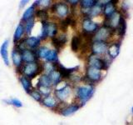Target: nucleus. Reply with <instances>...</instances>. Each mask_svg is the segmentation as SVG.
I'll list each match as a JSON object with an SVG mask.
<instances>
[{
  "mask_svg": "<svg viewBox=\"0 0 133 125\" xmlns=\"http://www.w3.org/2000/svg\"><path fill=\"white\" fill-rule=\"evenodd\" d=\"M96 90V86L78 84L73 87L74 101L77 102L81 107H83L93 97Z\"/></svg>",
  "mask_w": 133,
  "mask_h": 125,
  "instance_id": "1",
  "label": "nucleus"
},
{
  "mask_svg": "<svg viewBox=\"0 0 133 125\" xmlns=\"http://www.w3.org/2000/svg\"><path fill=\"white\" fill-rule=\"evenodd\" d=\"M16 73L18 76H25L31 80H33L37 76H40L42 73H43V64L41 61H35L32 63H28L23 64V65L18 69H15Z\"/></svg>",
  "mask_w": 133,
  "mask_h": 125,
  "instance_id": "2",
  "label": "nucleus"
},
{
  "mask_svg": "<svg viewBox=\"0 0 133 125\" xmlns=\"http://www.w3.org/2000/svg\"><path fill=\"white\" fill-rule=\"evenodd\" d=\"M73 93V86L68 81H62L53 89V95L61 103H70L68 100Z\"/></svg>",
  "mask_w": 133,
  "mask_h": 125,
  "instance_id": "3",
  "label": "nucleus"
},
{
  "mask_svg": "<svg viewBox=\"0 0 133 125\" xmlns=\"http://www.w3.org/2000/svg\"><path fill=\"white\" fill-rule=\"evenodd\" d=\"M59 33L58 23L54 20L43 21L41 22V31L38 37L42 42L51 39Z\"/></svg>",
  "mask_w": 133,
  "mask_h": 125,
  "instance_id": "4",
  "label": "nucleus"
},
{
  "mask_svg": "<svg viewBox=\"0 0 133 125\" xmlns=\"http://www.w3.org/2000/svg\"><path fill=\"white\" fill-rule=\"evenodd\" d=\"M104 78V72L90 66L85 67V74L82 77V84L96 86Z\"/></svg>",
  "mask_w": 133,
  "mask_h": 125,
  "instance_id": "5",
  "label": "nucleus"
},
{
  "mask_svg": "<svg viewBox=\"0 0 133 125\" xmlns=\"http://www.w3.org/2000/svg\"><path fill=\"white\" fill-rule=\"evenodd\" d=\"M50 14L55 18L57 22L69 16L71 12V8L66 1H56L53 2L49 8Z\"/></svg>",
  "mask_w": 133,
  "mask_h": 125,
  "instance_id": "6",
  "label": "nucleus"
},
{
  "mask_svg": "<svg viewBox=\"0 0 133 125\" xmlns=\"http://www.w3.org/2000/svg\"><path fill=\"white\" fill-rule=\"evenodd\" d=\"M111 64V60L107 56H96L92 54H88L86 57V66H90L102 72L107 71Z\"/></svg>",
  "mask_w": 133,
  "mask_h": 125,
  "instance_id": "7",
  "label": "nucleus"
},
{
  "mask_svg": "<svg viewBox=\"0 0 133 125\" xmlns=\"http://www.w3.org/2000/svg\"><path fill=\"white\" fill-rule=\"evenodd\" d=\"M115 36L116 33L112 29L107 26H104V25H101L97 29V31L95 33L93 40L110 43L111 41H112V38Z\"/></svg>",
  "mask_w": 133,
  "mask_h": 125,
  "instance_id": "8",
  "label": "nucleus"
},
{
  "mask_svg": "<svg viewBox=\"0 0 133 125\" xmlns=\"http://www.w3.org/2000/svg\"><path fill=\"white\" fill-rule=\"evenodd\" d=\"M81 29L82 33L87 35H94L95 33L97 31L99 27L101 26L97 22L94 21L88 17H83L81 19Z\"/></svg>",
  "mask_w": 133,
  "mask_h": 125,
  "instance_id": "9",
  "label": "nucleus"
},
{
  "mask_svg": "<svg viewBox=\"0 0 133 125\" xmlns=\"http://www.w3.org/2000/svg\"><path fill=\"white\" fill-rule=\"evenodd\" d=\"M109 43L93 40L90 45V54L96 56H106Z\"/></svg>",
  "mask_w": 133,
  "mask_h": 125,
  "instance_id": "10",
  "label": "nucleus"
},
{
  "mask_svg": "<svg viewBox=\"0 0 133 125\" xmlns=\"http://www.w3.org/2000/svg\"><path fill=\"white\" fill-rule=\"evenodd\" d=\"M81 108L82 107L75 101L70 103H61L59 109L57 111V114L63 117H69L76 114Z\"/></svg>",
  "mask_w": 133,
  "mask_h": 125,
  "instance_id": "11",
  "label": "nucleus"
},
{
  "mask_svg": "<svg viewBox=\"0 0 133 125\" xmlns=\"http://www.w3.org/2000/svg\"><path fill=\"white\" fill-rule=\"evenodd\" d=\"M55 66H56V69L60 73L61 76L62 78V80L68 81V82L69 81L70 78L72 77V75L73 73L78 72L79 67H80L79 65H77V66L72 67V68H66V67H65L62 64H61L60 61L56 63Z\"/></svg>",
  "mask_w": 133,
  "mask_h": 125,
  "instance_id": "12",
  "label": "nucleus"
},
{
  "mask_svg": "<svg viewBox=\"0 0 133 125\" xmlns=\"http://www.w3.org/2000/svg\"><path fill=\"white\" fill-rule=\"evenodd\" d=\"M122 40L121 39H114L109 43L107 51V56L110 60H114L115 58H117L119 53L121 52V47H122Z\"/></svg>",
  "mask_w": 133,
  "mask_h": 125,
  "instance_id": "13",
  "label": "nucleus"
},
{
  "mask_svg": "<svg viewBox=\"0 0 133 125\" xmlns=\"http://www.w3.org/2000/svg\"><path fill=\"white\" fill-rule=\"evenodd\" d=\"M50 42H51V44L53 47V49L57 50L59 53L65 48V46L68 43V34L64 33H60L56 37L50 39Z\"/></svg>",
  "mask_w": 133,
  "mask_h": 125,
  "instance_id": "14",
  "label": "nucleus"
},
{
  "mask_svg": "<svg viewBox=\"0 0 133 125\" xmlns=\"http://www.w3.org/2000/svg\"><path fill=\"white\" fill-rule=\"evenodd\" d=\"M40 104L42 106L48 108V109H51L52 111L57 113L58 109H59V107L61 105V103L58 101L53 94H51L46 96V97H43L42 101L40 102Z\"/></svg>",
  "mask_w": 133,
  "mask_h": 125,
  "instance_id": "15",
  "label": "nucleus"
},
{
  "mask_svg": "<svg viewBox=\"0 0 133 125\" xmlns=\"http://www.w3.org/2000/svg\"><path fill=\"white\" fill-rule=\"evenodd\" d=\"M119 10V8L117 5L112 3L111 0L108 1H103V11H102V17L103 18H107L113 15L115 12Z\"/></svg>",
  "mask_w": 133,
  "mask_h": 125,
  "instance_id": "16",
  "label": "nucleus"
},
{
  "mask_svg": "<svg viewBox=\"0 0 133 125\" xmlns=\"http://www.w3.org/2000/svg\"><path fill=\"white\" fill-rule=\"evenodd\" d=\"M24 41V44L26 46V48L28 49L33 50V51H36V50L38 48L41 43H42V40L40 39V38L38 36H28L25 37L23 39Z\"/></svg>",
  "mask_w": 133,
  "mask_h": 125,
  "instance_id": "17",
  "label": "nucleus"
},
{
  "mask_svg": "<svg viewBox=\"0 0 133 125\" xmlns=\"http://www.w3.org/2000/svg\"><path fill=\"white\" fill-rule=\"evenodd\" d=\"M82 43H83V37L81 34V33L73 35L72 37V39H71V43H70L71 50L75 53H78L80 52Z\"/></svg>",
  "mask_w": 133,
  "mask_h": 125,
  "instance_id": "18",
  "label": "nucleus"
},
{
  "mask_svg": "<svg viewBox=\"0 0 133 125\" xmlns=\"http://www.w3.org/2000/svg\"><path fill=\"white\" fill-rule=\"evenodd\" d=\"M102 11H103V1L98 0L97 3L92 8H90L85 17H88V18L91 19H94L97 17L102 15ZM82 18H83V17H82Z\"/></svg>",
  "mask_w": 133,
  "mask_h": 125,
  "instance_id": "19",
  "label": "nucleus"
},
{
  "mask_svg": "<svg viewBox=\"0 0 133 125\" xmlns=\"http://www.w3.org/2000/svg\"><path fill=\"white\" fill-rule=\"evenodd\" d=\"M8 47H9V40L5 39L0 47V56L2 58V60L3 64L6 66H10V59L8 56Z\"/></svg>",
  "mask_w": 133,
  "mask_h": 125,
  "instance_id": "20",
  "label": "nucleus"
},
{
  "mask_svg": "<svg viewBox=\"0 0 133 125\" xmlns=\"http://www.w3.org/2000/svg\"><path fill=\"white\" fill-rule=\"evenodd\" d=\"M127 29V18H125L122 14L120 18V22L117 28L116 29V36L117 37L118 39L122 40L124 39L125 35H126Z\"/></svg>",
  "mask_w": 133,
  "mask_h": 125,
  "instance_id": "21",
  "label": "nucleus"
},
{
  "mask_svg": "<svg viewBox=\"0 0 133 125\" xmlns=\"http://www.w3.org/2000/svg\"><path fill=\"white\" fill-rule=\"evenodd\" d=\"M11 59H12V64H14V66L15 67V69H18L23 65L21 52L14 47L11 52Z\"/></svg>",
  "mask_w": 133,
  "mask_h": 125,
  "instance_id": "22",
  "label": "nucleus"
},
{
  "mask_svg": "<svg viewBox=\"0 0 133 125\" xmlns=\"http://www.w3.org/2000/svg\"><path fill=\"white\" fill-rule=\"evenodd\" d=\"M21 54H22V58L23 64H28V63H32L35 61H38L36 54V51L33 50L25 48L23 51H21Z\"/></svg>",
  "mask_w": 133,
  "mask_h": 125,
  "instance_id": "23",
  "label": "nucleus"
},
{
  "mask_svg": "<svg viewBox=\"0 0 133 125\" xmlns=\"http://www.w3.org/2000/svg\"><path fill=\"white\" fill-rule=\"evenodd\" d=\"M24 35H26L25 33V28L24 24L23 23H19L15 28V31L14 33V38H12V41H14V45L20 42L22 39H24Z\"/></svg>",
  "mask_w": 133,
  "mask_h": 125,
  "instance_id": "24",
  "label": "nucleus"
},
{
  "mask_svg": "<svg viewBox=\"0 0 133 125\" xmlns=\"http://www.w3.org/2000/svg\"><path fill=\"white\" fill-rule=\"evenodd\" d=\"M37 8H35V6L32 4V5L29 6L26 10H24L23 14L22 15V18H21V23H24L27 21L35 18V12H36Z\"/></svg>",
  "mask_w": 133,
  "mask_h": 125,
  "instance_id": "25",
  "label": "nucleus"
},
{
  "mask_svg": "<svg viewBox=\"0 0 133 125\" xmlns=\"http://www.w3.org/2000/svg\"><path fill=\"white\" fill-rule=\"evenodd\" d=\"M18 80H19L21 86L23 87V89H24V91L26 92L28 94H29V93H30V92L35 88V87L32 86L31 79H29L27 77L21 75V76H18Z\"/></svg>",
  "mask_w": 133,
  "mask_h": 125,
  "instance_id": "26",
  "label": "nucleus"
},
{
  "mask_svg": "<svg viewBox=\"0 0 133 125\" xmlns=\"http://www.w3.org/2000/svg\"><path fill=\"white\" fill-rule=\"evenodd\" d=\"M37 87H52V83L48 74L42 73L40 75L38 78H37V82L35 88Z\"/></svg>",
  "mask_w": 133,
  "mask_h": 125,
  "instance_id": "27",
  "label": "nucleus"
},
{
  "mask_svg": "<svg viewBox=\"0 0 133 125\" xmlns=\"http://www.w3.org/2000/svg\"><path fill=\"white\" fill-rule=\"evenodd\" d=\"M50 14L49 9H45V8H37L35 12V19L40 20V22L43 21H48L50 20Z\"/></svg>",
  "mask_w": 133,
  "mask_h": 125,
  "instance_id": "28",
  "label": "nucleus"
},
{
  "mask_svg": "<svg viewBox=\"0 0 133 125\" xmlns=\"http://www.w3.org/2000/svg\"><path fill=\"white\" fill-rule=\"evenodd\" d=\"M59 53L57 50L51 48L49 53H48L47 57L43 62H48V63H52V64H56V63L59 62Z\"/></svg>",
  "mask_w": 133,
  "mask_h": 125,
  "instance_id": "29",
  "label": "nucleus"
},
{
  "mask_svg": "<svg viewBox=\"0 0 133 125\" xmlns=\"http://www.w3.org/2000/svg\"><path fill=\"white\" fill-rule=\"evenodd\" d=\"M50 48H48L47 45H41L40 47L36 50V54L37 57V59L39 61L43 60L44 61V59L47 57L48 53L50 51Z\"/></svg>",
  "mask_w": 133,
  "mask_h": 125,
  "instance_id": "30",
  "label": "nucleus"
},
{
  "mask_svg": "<svg viewBox=\"0 0 133 125\" xmlns=\"http://www.w3.org/2000/svg\"><path fill=\"white\" fill-rule=\"evenodd\" d=\"M49 77H50V78H51V80H52L53 89H54V88H56L61 82L63 81V80H62V78L61 76L60 73L58 72L57 69L52 71V72L49 74Z\"/></svg>",
  "mask_w": 133,
  "mask_h": 125,
  "instance_id": "31",
  "label": "nucleus"
},
{
  "mask_svg": "<svg viewBox=\"0 0 133 125\" xmlns=\"http://www.w3.org/2000/svg\"><path fill=\"white\" fill-rule=\"evenodd\" d=\"M53 1L52 0H36L33 2V5L36 8H45V9H49L52 6Z\"/></svg>",
  "mask_w": 133,
  "mask_h": 125,
  "instance_id": "32",
  "label": "nucleus"
},
{
  "mask_svg": "<svg viewBox=\"0 0 133 125\" xmlns=\"http://www.w3.org/2000/svg\"><path fill=\"white\" fill-rule=\"evenodd\" d=\"M3 101L5 103L8 105H12L14 106L16 108H21L23 104L22 103V101H20L18 98H8V99H3Z\"/></svg>",
  "mask_w": 133,
  "mask_h": 125,
  "instance_id": "33",
  "label": "nucleus"
},
{
  "mask_svg": "<svg viewBox=\"0 0 133 125\" xmlns=\"http://www.w3.org/2000/svg\"><path fill=\"white\" fill-rule=\"evenodd\" d=\"M24 28H25V33L26 36H31L32 32L33 30V28L35 26V18H32L25 22L24 23Z\"/></svg>",
  "mask_w": 133,
  "mask_h": 125,
  "instance_id": "34",
  "label": "nucleus"
},
{
  "mask_svg": "<svg viewBox=\"0 0 133 125\" xmlns=\"http://www.w3.org/2000/svg\"><path fill=\"white\" fill-rule=\"evenodd\" d=\"M43 64V73L46 74H50L52 71L56 70V66L55 64H52V63H48V62H42Z\"/></svg>",
  "mask_w": 133,
  "mask_h": 125,
  "instance_id": "35",
  "label": "nucleus"
},
{
  "mask_svg": "<svg viewBox=\"0 0 133 125\" xmlns=\"http://www.w3.org/2000/svg\"><path fill=\"white\" fill-rule=\"evenodd\" d=\"M29 96L34 100V101H36V102H37V103H40V102L42 101V99H43V95H42L41 93H40V92L37 90V89H36V88H34L30 93H29Z\"/></svg>",
  "mask_w": 133,
  "mask_h": 125,
  "instance_id": "36",
  "label": "nucleus"
},
{
  "mask_svg": "<svg viewBox=\"0 0 133 125\" xmlns=\"http://www.w3.org/2000/svg\"><path fill=\"white\" fill-rule=\"evenodd\" d=\"M40 92V93L43 95V97L51 95L53 93V88L52 87H37L36 88Z\"/></svg>",
  "mask_w": 133,
  "mask_h": 125,
  "instance_id": "37",
  "label": "nucleus"
},
{
  "mask_svg": "<svg viewBox=\"0 0 133 125\" xmlns=\"http://www.w3.org/2000/svg\"><path fill=\"white\" fill-rule=\"evenodd\" d=\"M66 2L69 4L70 8H77V6H79V3H80L79 0H66Z\"/></svg>",
  "mask_w": 133,
  "mask_h": 125,
  "instance_id": "38",
  "label": "nucleus"
},
{
  "mask_svg": "<svg viewBox=\"0 0 133 125\" xmlns=\"http://www.w3.org/2000/svg\"><path fill=\"white\" fill-rule=\"evenodd\" d=\"M28 3H29V0H21L19 2V8H23Z\"/></svg>",
  "mask_w": 133,
  "mask_h": 125,
  "instance_id": "39",
  "label": "nucleus"
},
{
  "mask_svg": "<svg viewBox=\"0 0 133 125\" xmlns=\"http://www.w3.org/2000/svg\"><path fill=\"white\" fill-rule=\"evenodd\" d=\"M131 114L133 115V106L131 107Z\"/></svg>",
  "mask_w": 133,
  "mask_h": 125,
  "instance_id": "40",
  "label": "nucleus"
}]
</instances>
